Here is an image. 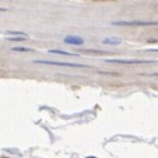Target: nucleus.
I'll return each mask as SVG.
<instances>
[{"instance_id": "nucleus-7", "label": "nucleus", "mask_w": 158, "mask_h": 158, "mask_svg": "<svg viewBox=\"0 0 158 158\" xmlns=\"http://www.w3.org/2000/svg\"><path fill=\"white\" fill-rule=\"evenodd\" d=\"M13 52H33L32 48H12Z\"/></svg>"}, {"instance_id": "nucleus-3", "label": "nucleus", "mask_w": 158, "mask_h": 158, "mask_svg": "<svg viewBox=\"0 0 158 158\" xmlns=\"http://www.w3.org/2000/svg\"><path fill=\"white\" fill-rule=\"evenodd\" d=\"M113 25H127V27H150V25H158L157 21L153 23H145V21H116L112 23Z\"/></svg>"}, {"instance_id": "nucleus-6", "label": "nucleus", "mask_w": 158, "mask_h": 158, "mask_svg": "<svg viewBox=\"0 0 158 158\" xmlns=\"http://www.w3.org/2000/svg\"><path fill=\"white\" fill-rule=\"evenodd\" d=\"M49 53H54V54H59V55H78L74 54V53H69V52H63V50H58V49H50Z\"/></svg>"}, {"instance_id": "nucleus-5", "label": "nucleus", "mask_w": 158, "mask_h": 158, "mask_svg": "<svg viewBox=\"0 0 158 158\" xmlns=\"http://www.w3.org/2000/svg\"><path fill=\"white\" fill-rule=\"evenodd\" d=\"M123 40L118 38V37H108V38H104L103 40V44L104 45H120Z\"/></svg>"}, {"instance_id": "nucleus-2", "label": "nucleus", "mask_w": 158, "mask_h": 158, "mask_svg": "<svg viewBox=\"0 0 158 158\" xmlns=\"http://www.w3.org/2000/svg\"><path fill=\"white\" fill-rule=\"evenodd\" d=\"M109 63H123V65H141V63H154V61L148 59H106Z\"/></svg>"}, {"instance_id": "nucleus-1", "label": "nucleus", "mask_w": 158, "mask_h": 158, "mask_svg": "<svg viewBox=\"0 0 158 158\" xmlns=\"http://www.w3.org/2000/svg\"><path fill=\"white\" fill-rule=\"evenodd\" d=\"M34 63L42 65H54V66H66V67H79V69H91L87 65H78V63H69V62H58V61H45V59H36Z\"/></svg>"}, {"instance_id": "nucleus-4", "label": "nucleus", "mask_w": 158, "mask_h": 158, "mask_svg": "<svg viewBox=\"0 0 158 158\" xmlns=\"http://www.w3.org/2000/svg\"><path fill=\"white\" fill-rule=\"evenodd\" d=\"M65 42L69 45H82L83 44V38L77 37V36H67V37H65Z\"/></svg>"}]
</instances>
